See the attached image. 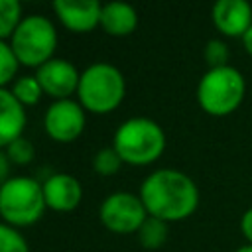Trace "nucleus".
Returning <instances> with one entry per match:
<instances>
[{
    "instance_id": "obj_5",
    "label": "nucleus",
    "mask_w": 252,
    "mask_h": 252,
    "mask_svg": "<svg viewBox=\"0 0 252 252\" xmlns=\"http://www.w3.org/2000/svg\"><path fill=\"white\" fill-rule=\"evenodd\" d=\"M246 81L230 65L209 69L197 85V102L211 116H228L244 100Z\"/></svg>"
},
{
    "instance_id": "obj_14",
    "label": "nucleus",
    "mask_w": 252,
    "mask_h": 252,
    "mask_svg": "<svg viewBox=\"0 0 252 252\" xmlns=\"http://www.w3.org/2000/svg\"><path fill=\"white\" fill-rule=\"evenodd\" d=\"M100 26L108 35H130L138 26V12L126 2H106L100 10Z\"/></svg>"
},
{
    "instance_id": "obj_7",
    "label": "nucleus",
    "mask_w": 252,
    "mask_h": 252,
    "mask_svg": "<svg viewBox=\"0 0 252 252\" xmlns=\"http://www.w3.org/2000/svg\"><path fill=\"white\" fill-rule=\"evenodd\" d=\"M98 217L108 230L128 234V232H138L142 222L148 219V211L140 195L128 191H116L110 193L100 203Z\"/></svg>"
},
{
    "instance_id": "obj_26",
    "label": "nucleus",
    "mask_w": 252,
    "mask_h": 252,
    "mask_svg": "<svg viewBox=\"0 0 252 252\" xmlns=\"http://www.w3.org/2000/svg\"><path fill=\"white\" fill-rule=\"evenodd\" d=\"M234 252H252V244H246V246H240V248H236Z\"/></svg>"
},
{
    "instance_id": "obj_18",
    "label": "nucleus",
    "mask_w": 252,
    "mask_h": 252,
    "mask_svg": "<svg viewBox=\"0 0 252 252\" xmlns=\"http://www.w3.org/2000/svg\"><path fill=\"white\" fill-rule=\"evenodd\" d=\"M122 158L118 156V152L108 146V148H100L94 158H93V167L98 175H114L120 167H122Z\"/></svg>"
},
{
    "instance_id": "obj_17",
    "label": "nucleus",
    "mask_w": 252,
    "mask_h": 252,
    "mask_svg": "<svg viewBox=\"0 0 252 252\" xmlns=\"http://www.w3.org/2000/svg\"><path fill=\"white\" fill-rule=\"evenodd\" d=\"M22 18V4L18 0H0V39L12 37Z\"/></svg>"
},
{
    "instance_id": "obj_9",
    "label": "nucleus",
    "mask_w": 252,
    "mask_h": 252,
    "mask_svg": "<svg viewBox=\"0 0 252 252\" xmlns=\"http://www.w3.org/2000/svg\"><path fill=\"white\" fill-rule=\"evenodd\" d=\"M35 77L45 94L53 96L55 100H61L77 93L81 73L69 59L53 57L35 69Z\"/></svg>"
},
{
    "instance_id": "obj_19",
    "label": "nucleus",
    "mask_w": 252,
    "mask_h": 252,
    "mask_svg": "<svg viewBox=\"0 0 252 252\" xmlns=\"http://www.w3.org/2000/svg\"><path fill=\"white\" fill-rule=\"evenodd\" d=\"M0 252H30L22 232L6 222H0Z\"/></svg>"
},
{
    "instance_id": "obj_11",
    "label": "nucleus",
    "mask_w": 252,
    "mask_h": 252,
    "mask_svg": "<svg viewBox=\"0 0 252 252\" xmlns=\"http://www.w3.org/2000/svg\"><path fill=\"white\" fill-rule=\"evenodd\" d=\"M215 28L228 37H244L252 26V6L246 0H219L211 12Z\"/></svg>"
},
{
    "instance_id": "obj_15",
    "label": "nucleus",
    "mask_w": 252,
    "mask_h": 252,
    "mask_svg": "<svg viewBox=\"0 0 252 252\" xmlns=\"http://www.w3.org/2000/svg\"><path fill=\"white\" fill-rule=\"evenodd\" d=\"M138 240L144 248L148 250H156L159 248L165 240H167V234H169V226L165 220L161 219H156V217H150L142 222V226L138 228Z\"/></svg>"
},
{
    "instance_id": "obj_10",
    "label": "nucleus",
    "mask_w": 252,
    "mask_h": 252,
    "mask_svg": "<svg viewBox=\"0 0 252 252\" xmlns=\"http://www.w3.org/2000/svg\"><path fill=\"white\" fill-rule=\"evenodd\" d=\"M45 205L57 213H69L79 207L83 199L81 181L71 173H53L43 183Z\"/></svg>"
},
{
    "instance_id": "obj_13",
    "label": "nucleus",
    "mask_w": 252,
    "mask_h": 252,
    "mask_svg": "<svg viewBox=\"0 0 252 252\" xmlns=\"http://www.w3.org/2000/svg\"><path fill=\"white\" fill-rule=\"evenodd\" d=\"M26 110L24 104L8 91L0 87V148H6L24 134Z\"/></svg>"
},
{
    "instance_id": "obj_8",
    "label": "nucleus",
    "mask_w": 252,
    "mask_h": 252,
    "mask_svg": "<svg viewBox=\"0 0 252 252\" xmlns=\"http://www.w3.org/2000/svg\"><path fill=\"white\" fill-rule=\"evenodd\" d=\"M45 132L57 142H73L85 128V108L79 100L61 98L53 100L43 116Z\"/></svg>"
},
{
    "instance_id": "obj_20",
    "label": "nucleus",
    "mask_w": 252,
    "mask_h": 252,
    "mask_svg": "<svg viewBox=\"0 0 252 252\" xmlns=\"http://www.w3.org/2000/svg\"><path fill=\"white\" fill-rule=\"evenodd\" d=\"M203 57H205V63L209 65V69H219V67L228 65L230 51H228V45L222 39H209L207 45H205Z\"/></svg>"
},
{
    "instance_id": "obj_12",
    "label": "nucleus",
    "mask_w": 252,
    "mask_h": 252,
    "mask_svg": "<svg viewBox=\"0 0 252 252\" xmlns=\"http://www.w3.org/2000/svg\"><path fill=\"white\" fill-rule=\"evenodd\" d=\"M53 10L63 26L73 32H91L100 26L102 4L96 0H55Z\"/></svg>"
},
{
    "instance_id": "obj_16",
    "label": "nucleus",
    "mask_w": 252,
    "mask_h": 252,
    "mask_svg": "<svg viewBox=\"0 0 252 252\" xmlns=\"http://www.w3.org/2000/svg\"><path fill=\"white\" fill-rule=\"evenodd\" d=\"M12 94L26 106V104H35L39 102L41 94H43V89L37 81L35 75H24V77H18L12 85Z\"/></svg>"
},
{
    "instance_id": "obj_4",
    "label": "nucleus",
    "mask_w": 252,
    "mask_h": 252,
    "mask_svg": "<svg viewBox=\"0 0 252 252\" xmlns=\"http://www.w3.org/2000/svg\"><path fill=\"white\" fill-rule=\"evenodd\" d=\"M45 209L43 185L37 179L16 175L0 185V217L6 224L30 226L41 219Z\"/></svg>"
},
{
    "instance_id": "obj_1",
    "label": "nucleus",
    "mask_w": 252,
    "mask_h": 252,
    "mask_svg": "<svg viewBox=\"0 0 252 252\" xmlns=\"http://www.w3.org/2000/svg\"><path fill=\"white\" fill-rule=\"evenodd\" d=\"M138 195L148 215L165 222L183 220L199 207L197 183L187 173L171 167L152 171L142 181Z\"/></svg>"
},
{
    "instance_id": "obj_6",
    "label": "nucleus",
    "mask_w": 252,
    "mask_h": 252,
    "mask_svg": "<svg viewBox=\"0 0 252 252\" xmlns=\"http://www.w3.org/2000/svg\"><path fill=\"white\" fill-rule=\"evenodd\" d=\"M10 47L18 63L37 69L45 61L53 59V51L57 47V30L47 16H24L10 37Z\"/></svg>"
},
{
    "instance_id": "obj_25",
    "label": "nucleus",
    "mask_w": 252,
    "mask_h": 252,
    "mask_svg": "<svg viewBox=\"0 0 252 252\" xmlns=\"http://www.w3.org/2000/svg\"><path fill=\"white\" fill-rule=\"evenodd\" d=\"M242 41H244V47H246V51L252 55V26H250V30L244 33V37H242Z\"/></svg>"
},
{
    "instance_id": "obj_24",
    "label": "nucleus",
    "mask_w": 252,
    "mask_h": 252,
    "mask_svg": "<svg viewBox=\"0 0 252 252\" xmlns=\"http://www.w3.org/2000/svg\"><path fill=\"white\" fill-rule=\"evenodd\" d=\"M8 173H10V158L6 156V152L0 150V185L10 179Z\"/></svg>"
},
{
    "instance_id": "obj_23",
    "label": "nucleus",
    "mask_w": 252,
    "mask_h": 252,
    "mask_svg": "<svg viewBox=\"0 0 252 252\" xmlns=\"http://www.w3.org/2000/svg\"><path fill=\"white\" fill-rule=\"evenodd\" d=\"M240 230L246 236L248 244H252V207L248 211H244V215L240 219Z\"/></svg>"
},
{
    "instance_id": "obj_2",
    "label": "nucleus",
    "mask_w": 252,
    "mask_h": 252,
    "mask_svg": "<svg viewBox=\"0 0 252 252\" xmlns=\"http://www.w3.org/2000/svg\"><path fill=\"white\" fill-rule=\"evenodd\" d=\"M112 148L118 152L124 163L148 165L163 154L165 132L152 118L132 116L116 128L112 136Z\"/></svg>"
},
{
    "instance_id": "obj_21",
    "label": "nucleus",
    "mask_w": 252,
    "mask_h": 252,
    "mask_svg": "<svg viewBox=\"0 0 252 252\" xmlns=\"http://www.w3.org/2000/svg\"><path fill=\"white\" fill-rule=\"evenodd\" d=\"M18 59L10 47V43H6L4 39H0V87H4L6 83H10L16 77L18 71Z\"/></svg>"
},
{
    "instance_id": "obj_3",
    "label": "nucleus",
    "mask_w": 252,
    "mask_h": 252,
    "mask_svg": "<svg viewBox=\"0 0 252 252\" xmlns=\"http://www.w3.org/2000/svg\"><path fill=\"white\" fill-rule=\"evenodd\" d=\"M77 94L85 110H91L94 114H106L114 110L126 94L124 75L112 63H91L81 71Z\"/></svg>"
},
{
    "instance_id": "obj_22",
    "label": "nucleus",
    "mask_w": 252,
    "mask_h": 252,
    "mask_svg": "<svg viewBox=\"0 0 252 252\" xmlns=\"http://www.w3.org/2000/svg\"><path fill=\"white\" fill-rule=\"evenodd\" d=\"M6 156L10 158V161H14L18 165H26L33 159V146L28 138L20 136L18 140H14L12 144L6 146Z\"/></svg>"
}]
</instances>
